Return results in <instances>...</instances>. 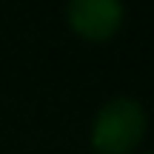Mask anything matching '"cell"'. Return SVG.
Returning <instances> with one entry per match:
<instances>
[{
    "label": "cell",
    "mask_w": 154,
    "mask_h": 154,
    "mask_svg": "<svg viewBox=\"0 0 154 154\" xmlns=\"http://www.w3.org/2000/svg\"><path fill=\"white\" fill-rule=\"evenodd\" d=\"M146 137V111L134 97H114L97 111L91 146L103 154H126Z\"/></svg>",
    "instance_id": "6da1fadb"
},
{
    "label": "cell",
    "mask_w": 154,
    "mask_h": 154,
    "mask_svg": "<svg viewBox=\"0 0 154 154\" xmlns=\"http://www.w3.org/2000/svg\"><path fill=\"white\" fill-rule=\"evenodd\" d=\"M66 20L72 32L83 40H109L123 26V3L120 0H69Z\"/></svg>",
    "instance_id": "7a4b0ae2"
}]
</instances>
